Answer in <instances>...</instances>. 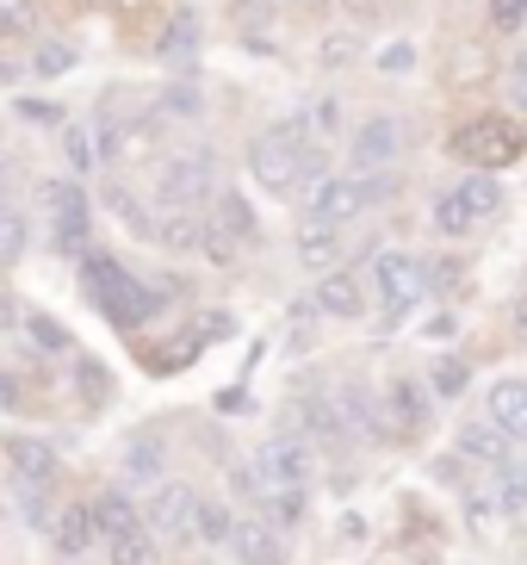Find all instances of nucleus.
<instances>
[{
	"mask_svg": "<svg viewBox=\"0 0 527 565\" xmlns=\"http://www.w3.org/2000/svg\"><path fill=\"white\" fill-rule=\"evenodd\" d=\"M323 143L311 137L304 118H273L255 143H248V174L267 186V193H298V186L323 181Z\"/></svg>",
	"mask_w": 527,
	"mask_h": 565,
	"instance_id": "nucleus-1",
	"label": "nucleus"
},
{
	"mask_svg": "<svg viewBox=\"0 0 527 565\" xmlns=\"http://www.w3.org/2000/svg\"><path fill=\"white\" fill-rule=\"evenodd\" d=\"M82 292L94 299V311L106 317V323H118V330H143L149 317L162 311V292H155L149 280H137L131 267L118 262V255H106V249L82 255Z\"/></svg>",
	"mask_w": 527,
	"mask_h": 565,
	"instance_id": "nucleus-2",
	"label": "nucleus"
},
{
	"mask_svg": "<svg viewBox=\"0 0 527 565\" xmlns=\"http://www.w3.org/2000/svg\"><path fill=\"white\" fill-rule=\"evenodd\" d=\"M447 156L472 174H496V168H515L527 156V125L509 113H472L447 131Z\"/></svg>",
	"mask_w": 527,
	"mask_h": 565,
	"instance_id": "nucleus-3",
	"label": "nucleus"
},
{
	"mask_svg": "<svg viewBox=\"0 0 527 565\" xmlns=\"http://www.w3.org/2000/svg\"><path fill=\"white\" fill-rule=\"evenodd\" d=\"M261 249V217H255V205L243 200V193H217L205 212H198V249L212 267H236L243 255Z\"/></svg>",
	"mask_w": 527,
	"mask_h": 565,
	"instance_id": "nucleus-4",
	"label": "nucleus"
},
{
	"mask_svg": "<svg viewBox=\"0 0 527 565\" xmlns=\"http://www.w3.org/2000/svg\"><path fill=\"white\" fill-rule=\"evenodd\" d=\"M87 515H94V547H106L112 565H155V534L143 529V510L118 491H94L87 498Z\"/></svg>",
	"mask_w": 527,
	"mask_h": 565,
	"instance_id": "nucleus-5",
	"label": "nucleus"
},
{
	"mask_svg": "<svg viewBox=\"0 0 527 565\" xmlns=\"http://www.w3.org/2000/svg\"><path fill=\"white\" fill-rule=\"evenodd\" d=\"M391 200V174H323V181H311V193H304V217H316V224H361L373 205Z\"/></svg>",
	"mask_w": 527,
	"mask_h": 565,
	"instance_id": "nucleus-6",
	"label": "nucleus"
},
{
	"mask_svg": "<svg viewBox=\"0 0 527 565\" xmlns=\"http://www.w3.org/2000/svg\"><path fill=\"white\" fill-rule=\"evenodd\" d=\"M373 292H379V311L385 323H404V317H416L422 305H429L434 292V267L422 262L416 249H385L379 262H373Z\"/></svg>",
	"mask_w": 527,
	"mask_h": 565,
	"instance_id": "nucleus-7",
	"label": "nucleus"
},
{
	"mask_svg": "<svg viewBox=\"0 0 527 565\" xmlns=\"http://www.w3.org/2000/svg\"><path fill=\"white\" fill-rule=\"evenodd\" d=\"M224 193V162L212 150H174L155 168V200L168 212H205Z\"/></svg>",
	"mask_w": 527,
	"mask_h": 565,
	"instance_id": "nucleus-8",
	"label": "nucleus"
},
{
	"mask_svg": "<svg viewBox=\"0 0 527 565\" xmlns=\"http://www.w3.org/2000/svg\"><path fill=\"white\" fill-rule=\"evenodd\" d=\"M503 212V181H496V174H472V168H465V181H453V186H441V193H434V231L441 236H453V243H460V236H472V231H484V224H491V217Z\"/></svg>",
	"mask_w": 527,
	"mask_h": 565,
	"instance_id": "nucleus-9",
	"label": "nucleus"
},
{
	"mask_svg": "<svg viewBox=\"0 0 527 565\" xmlns=\"http://www.w3.org/2000/svg\"><path fill=\"white\" fill-rule=\"evenodd\" d=\"M434 423V404H429V385L416 380V373H391L379 392V441H397V448H410L422 441Z\"/></svg>",
	"mask_w": 527,
	"mask_h": 565,
	"instance_id": "nucleus-10",
	"label": "nucleus"
},
{
	"mask_svg": "<svg viewBox=\"0 0 527 565\" xmlns=\"http://www.w3.org/2000/svg\"><path fill=\"white\" fill-rule=\"evenodd\" d=\"M44 205H50V249L68 255V262H82L94 249V205H87V193L75 181H50Z\"/></svg>",
	"mask_w": 527,
	"mask_h": 565,
	"instance_id": "nucleus-11",
	"label": "nucleus"
},
{
	"mask_svg": "<svg viewBox=\"0 0 527 565\" xmlns=\"http://www.w3.org/2000/svg\"><path fill=\"white\" fill-rule=\"evenodd\" d=\"M410 150V131L397 125V118H361L354 131H347V174H391Z\"/></svg>",
	"mask_w": 527,
	"mask_h": 565,
	"instance_id": "nucleus-12",
	"label": "nucleus"
},
{
	"mask_svg": "<svg viewBox=\"0 0 527 565\" xmlns=\"http://www.w3.org/2000/svg\"><path fill=\"white\" fill-rule=\"evenodd\" d=\"M193 510H198V491H193V484H181V479L149 484L143 529L155 534V547H193Z\"/></svg>",
	"mask_w": 527,
	"mask_h": 565,
	"instance_id": "nucleus-13",
	"label": "nucleus"
},
{
	"mask_svg": "<svg viewBox=\"0 0 527 565\" xmlns=\"http://www.w3.org/2000/svg\"><path fill=\"white\" fill-rule=\"evenodd\" d=\"M7 479L13 484H32V491H56V479H63V460H56V448H50L44 435H7Z\"/></svg>",
	"mask_w": 527,
	"mask_h": 565,
	"instance_id": "nucleus-14",
	"label": "nucleus"
},
{
	"mask_svg": "<svg viewBox=\"0 0 527 565\" xmlns=\"http://www.w3.org/2000/svg\"><path fill=\"white\" fill-rule=\"evenodd\" d=\"M366 305H373V280H366L361 267H330V274H323V286L311 292V311L335 317V323L366 317Z\"/></svg>",
	"mask_w": 527,
	"mask_h": 565,
	"instance_id": "nucleus-15",
	"label": "nucleus"
},
{
	"mask_svg": "<svg viewBox=\"0 0 527 565\" xmlns=\"http://www.w3.org/2000/svg\"><path fill=\"white\" fill-rule=\"evenodd\" d=\"M198 13L193 7H168L162 13V25L149 32V51H155V63H168V68H193V56H198Z\"/></svg>",
	"mask_w": 527,
	"mask_h": 565,
	"instance_id": "nucleus-16",
	"label": "nucleus"
},
{
	"mask_svg": "<svg viewBox=\"0 0 527 565\" xmlns=\"http://www.w3.org/2000/svg\"><path fill=\"white\" fill-rule=\"evenodd\" d=\"M230 553L236 565H286V547H280V529L273 522H261V515H236L230 529Z\"/></svg>",
	"mask_w": 527,
	"mask_h": 565,
	"instance_id": "nucleus-17",
	"label": "nucleus"
},
{
	"mask_svg": "<svg viewBox=\"0 0 527 565\" xmlns=\"http://www.w3.org/2000/svg\"><path fill=\"white\" fill-rule=\"evenodd\" d=\"M205 335H224V317H212V323H186V330L168 335V342H149L143 366L149 373H181V366H193V354L205 349Z\"/></svg>",
	"mask_w": 527,
	"mask_h": 565,
	"instance_id": "nucleus-18",
	"label": "nucleus"
},
{
	"mask_svg": "<svg viewBox=\"0 0 527 565\" xmlns=\"http://www.w3.org/2000/svg\"><path fill=\"white\" fill-rule=\"evenodd\" d=\"M484 423L509 441H527V380H496L484 392Z\"/></svg>",
	"mask_w": 527,
	"mask_h": 565,
	"instance_id": "nucleus-19",
	"label": "nucleus"
},
{
	"mask_svg": "<svg viewBox=\"0 0 527 565\" xmlns=\"http://www.w3.org/2000/svg\"><path fill=\"white\" fill-rule=\"evenodd\" d=\"M44 534L63 559H87V553H94V515H87V503H56Z\"/></svg>",
	"mask_w": 527,
	"mask_h": 565,
	"instance_id": "nucleus-20",
	"label": "nucleus"
},
{
	"mask_svg": "<svg viewBox=\"0 0 527 565\" xmlns=\"http://www.w3.org/2000/svg\"><path fill=\"white\" fill-rule=\"evenodd\" d=\"M342 249H347V231H342V224H316V217H298V262H304V267L330 274V267H342Z\"/></svg>",
	"mask_w": 527,
	"mask_h": 565,
	"instance_id": "nucleus-21",
	"label": "nucleus"
},
{
	"mask_svg": "<svg viewBox=\"0 0 527 565\" xmlns=\"http://www.w3.org/2000/svg\"><path fill=\"white\" fill-rule=\"evenodd\" d=\"M460 460L472 466V472H496V466L515 460V441H509V435H496L491 423L478 416V423H465V429H460Z\"/></svg>",
	"mask_w": 527,
	"mask_h": 565,
	"instance_id": "nucleus-22",
	"label": "nucleus"
},
{
	"mask_svg": "<svg viewBox=\"0 0 527 565\" xmlns=\"http://www.w3.org/2000/svg\"><path fill=\"white\" fill-rule=\"evenodd\" d=\"M63 162L68 174H94L106 162V131H99V118H68L63 125Z\"/></svg>",
	"mask_w": 527,
	"mask_h": 565,
	"instance_id": "nucleus-23",
	"label": "nucleus"
},
{
	"mask_svg": "<svg viewBox=\"0 0 527 565\" xmlns=\"http://www.w3.org/2000/svg\"><path fill=\"white\" fill-rule=\"evenodd\" d=\"M298 435H304L311 448H342V441H347L335 404H323V398H304V404H298Z\"/></svg>",
	"mask_w": 527,
	"mask_h": 565,
	"instance_id": "nucleus-24",
	"label": "nucleus"
},
{
	"mask_svg": "<svg viewBox=\"0 0 527 565\" xmlns=\"http://www.w3.org/2000/svg\"><path fill=\"white\" fill-rule=\"evenodd\" d=\"M230 529H236L230 503H217V498H205V491H198V510H193V541H198V547L224 553V547H230Z\"/></svg>",
	"mask_w": 527,
	"mask_h": 565,
	"instance_id": "nucleus-25",
	"label": "nucleus"
},
{
	"mask_svg": "<svg viewBox=\"0 0 527 565\" xmlns=\"http://www.w3.org/2000/svg\"><path fill=\"white\" fill-rule=\"evenodd\" d=\"M25 243H32V224H25V212L0 200V267L25 262Z\"/></svg>",
	"mask_w": 527,
	"mask_h": 565,
	"instance_id": "nucleus-26",
	"label": "nucleus"
},
{
	"mask_svg": "<svg viewBox=\"0 0 527 565\" xmlns=\"http://www.w3.org/2000/svg\"><path fill=\"white\" fill-rule=\"evenodd\" d=\"M304 503H311V491H267V498L255 503V515L273 522V529H298V522H304Z\"/></svg>",
	"mask_w": 527,
	"mask_h": 565,
	"instance_id": "nucleus-27",
	"label": "nucleus"
},
{
	"mask_svg": "<svg viewBox=\"0 0 527 565\" xmlns=\"http://www.w3.org/2000/svg\"><path fill=\"white\" fill-rule=\"evenodd\" d=\"M44 0H0V38H37Z\"/></svg>",
	"mask_w": 527,
	"mask_h": 565,
	"instance_id": "nucleus-28",
	"label": "nucleus"
},
{
	"mask_svg": "<svg viewBox=\"0 0 527 565\" xmlns=\"http://www.w3.org/2000/svg\"><path fill=\"white\" fill-rule=\"evenodd\" d=\"M75 392H82L87 411H99V404L112 398V373H106L99 361H87V354H75Z\"/></svg>",
	"mask_w": 527,
	"mask_h": 565,
	"instance_id": "nucleus-29",
	"label": "nucleus"
},
{
	"mask_svg": "<svg viewBox=\"0 0 527 565\" xmlns=\"http://www.w3.org/2000/svg\"><path fill=\"white\" fill-rule=\"evenodd\" d=\"M19 330L32 335L44 354H68V349H75V342H68V330L56 323V317H44V311H25V323H19Z\"/></svg>",
	"mask_w": 527,
	"mask_h": 565,
	"instance_id": "nucleus-30",
	"label": "nucleus"
},
{
	"mask_svg": "<svg viewBox=\"0 0 527 565\" xmlns=\"http://www.w3.org/2000/svg\"><path fill=\"white\" fill-rule=\"evenodd\" d=\"M68 68H75V44H68V38H44V44H37V56H32V75H68Z\"/></svg>",
	"mask_w": 527,
	"mask_h": 565,
	"instance_id": "nucleus-31",
	"label": "nucleus"
},
{
	"mask_svg": "<svg viewBox=\"0 0 527 565\" xmlns=\"http://www.w3.org/2000/svg\"><path fill=\"white\" fill-rule=\"evenodd\" d=\"M465 380H472V361L465 354H441L434 361V398H460Z\"/></svg>",
	"mask_w": 527,
	"mask_h": 565,
	"instance_id": "nucleus-32",
	"label": "nucleus"
},
{
	"mask_svg": "<svg viewBox=\"0 0 527 565\" xmlns=\"http://www.w3.org/2000/svg\"><path fill=\"white\" fill-rule=\"evenodd\" d=\"M125 472L155 484V472H162V441H155V448H149V441H131V460H125Z\"/></svg>",
	"mask_w": 527,
	"mask_h": 565,
	"instance_id": "nucleus-33",
	"label": "nucleus"
},
{
	"mask_svg": "<svg viewBox=\"0 0 527 565\" xmlns=\"http://www.w3.org/2000/svg\"><path fill=\"white\" fill-rule=\"evenodd\" d=\"M304 125H311V137H316V143H323V137H330V131H342V100H335V94H330V100H316Z\"/></svg>",
	"mask_w": 527,
	"mask_h": 565,
	"instance_id": "nucleus-34",
	"label": "nucleus"
},
{
	"mask_svg": "<svg viewBox=\"0 0 527 565\" xmlns=\"http://www.w3.org/2000/svg\"><path fill=\"white\" fill-rule=\"evenodd\" d=\"M0 411H32L25 380H19V373H7V366H0Z\"/></svg>",
	"mask_w": 527,
	"mask_h": 565,
	"instance_id": "nucleus-35",
	"label": "nucleus"
},
{
	"mask_svg": "<svg viewBox=\"0 0 527 565\" xmlns=\"http://www.w3.org/2000/svg\"><path fill=\"white\" fill-rule=\"evenodd\" d=\"M491 25H496V32H515V25H527V0H491Z\"/></svg>",
	"mask_w": 527,
	"mask_h": 565,
	"instance_id": "nucleus-36",
	"label": "nucleus"
},
{
	"mask_svg": "<svg viewBox=\"0 0 527 565\" xmlns=\"http://www.w3.org/2000/svg\"><path fill=\"white\" fill-rule=\"evenodd\" d=\"M379 68H385V75H410V68H416V44H385Z\"/></svg>",
	"mask_w": 527,
	"mask_h": 565,
	"instance_id": "nucleus-37",
	"label": "nucleus"
},
{
	"mask_svg": "<svg viewBox=\"0 0 527 565\" xmlns=\"http://www.w3.org/2000/svg\"><path fill=\"white\" fill-rule=\"evenodd\" d=\"M19 323H25L19 299H13V292H0V342H13V335H19Z\"/></svg>",
	"mask_w": 527,
	"mask_h": 565,
	"instance_id": "nucleus-38",
	"label": "nucleus"
},
{
	"mask_svg": "<svg viewBox=\"0 0 527 565\" xmlns=\"http://www.w3.org/2000/svg\"><path fill=\"white\" fill-rule=\"evenodd\" d=\"M503 87H509V100H515V106H527V51L509 63V82H503Z\"/></svg>",
	"mask_w": 527,
	"mask_h": 565,
	"instance_id": "nucleus-39",
	"label": "nucleus"
},
{
	"mask_svg": "<svg viewBox=\"0 0 527 565\" xmlns=\"http://www.w3.org/2000/svg\"><path fill=\"white\" fill-rule=\"evenodd\" d=\"M168 113H198V94H193V87H174V94H168Z\"/></svg>",
	"mask_w": 527,
	"mask_h": 565,
	"instance_id": "nucleus-40",
	"label": "nucleus"
},
{
	"mask_svg": "<svg viewBox=\"0 0 527 565\" xmlns=\"http://www.w3.org/2000/svg\"><path fill=\"white\" fill-rule=\"evenodd\" d=\"M509 323H515V335H527V286H521V299H515V311H509Z\"/></svg>",
	"mask_w": 527,
	"mask_h": 565,
	"instance_id": "nucleus-41",
	"label": "nucleus"
},
{
	"mask_svg": "<svg viewBox=\"0 0 527 565\" xmlns=\"http://www.w3.org/2000/svg\"><path fill=\"white\" fill-rule=\"evenodd\" d=\"M56 7H68V13H94L99 0H56Z\"/></svg>",
	"mask_w": 527,
	"mask_h": 565,
	"instance_id": "nucleus-42",
	"label": "nucleus"
},
{
	"mask_svg": "<svg viewBox=\"0 0 527 565\" xmlns=\"http://www.w3.org/2000/svg\"><path fill=\"white\" fill-rule=\"evenodd\" d=\"M63 565H87V559H63Z\"/></svg>",
	"mask_w": 527,
	"mask_h": 565,
	"instance_id": "nucleus-43",
	"label": "nucleus"
}]
</instances>
